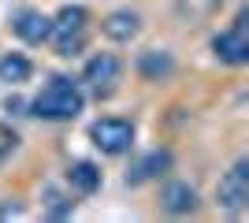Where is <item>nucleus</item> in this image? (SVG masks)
Returning <instances> with one entry per match:
<instances>
[{
  "mask_svg": "<svg viewBox=\"0 0 249 223\" xmlns=\"http://www.w3.org/2000/svg\"><path fill=\"white\" fill-rule=\"evenodd\" d=\"M82 104H86V97L71 78H52L41 93L30 101V116L49 119V123H67V119H74L82 112Z\"/></svg>",
  "mask_w": 249,
  "mask_h": 223,
  "instance_id": "nucleus-1",
  "label": "nucleus"
},
{
  "mask_svg": "<svg viewBox=\"0 0 249 223\" xmlns=\"http://www.w3.org/2000/svg\"><path fill=\"white\" fill-rule=\"evenodd\" d=\"M86 26H89V11L78 8V4H67L60 8L56 22H52L49 41L56 49V56H78L86 49Z\"/></svg>",
  "mask_w": 249,
  "mask_h": 223,
  "instance_id": "nucleus-2",
  "label": "nucleus"
},
{
  "mask_svg": "<svg viewBox=\"0 0 249 223\" xmlns=\"http://www.w3.org/2000/svg\"><path fill=\"white\" fill-rule=\"evenodd\" d=\"M89 138H93V145L101 149V153H108V156H119V153H126L130 149V141H134V123L130 119H97L93 127H89Z\"/></svg>",
  "mask_w": 249,
  "mask_h": 223,
  "instance_id": "nucleus-3",
  "label": "nucleus"
},
{
  "mask_svg": "<svg viewBox=\"0 0 249 223\" xmlns=\"http://www.w3.org/2000/svg\"><path fill=\"white\" fill-rule=\"evenodd\" d=\"M212 52L223 60V64L231 67H242L249 64V34H246V11H238V19H234V26L223 34H216L212 37Z\"/></svg>",
  "mask_w": 249,
  "mask_h": 223,
  "instance_id": "nucleus-4",
  "label": "nucleus"
},
{
  "mask_svg": "<svg viewBox=\"0 0 249 223\" xmlns=\"http://www.w3.org/2000/svg\"><path fill=\"white\" fill-rule=\"evenodd\" d=\"M216 197H219V205H223L231 216L246 212V205H249V160H238V164L219 179Z\"/></svg>",
  "mask_w": 249,
  "mask_h": 223,
  "instance_id": "nucleus-5",
  "label": "nucleus"
},
{
  "mask_svg": "<svg viewBox=\"0 0 249 223\" xmlns=\"http://www.w3.org/2000/svg\"><path fill=\"white\" fill-rule=\"evenodd\" d=\"M119 74H123V60L112 52H97L89 64H86V82L93 86L97 93H108L115 82H119Z\"/></svg>",
  "mask_w": 249,
  "mask_h": 223,
  "instance_id": "nucleus-6",
  "label": "nucleus"
},
{
  "mask_svg": "<svg viewBox=\"0 0 249 223\" xmlns=\"http://www.w3.org/2000/svg\"><path fill=\"white\" fill-rule=\"evenodd\" d=\"M160 205H164V212H171V216H190L197 208V190L182 179H171L164 190H160Z\"/></svg>",
  "mask_w": 249,
  "mask_h": 223,
  "instance_id": "nucleus-7",
  "label": "nucleus"
},
{
  "mask_svg": "<svg viewBox=\"0 0 249 223\" xmlns=\"http://www.w3.org/2000/svg\"><path fill=\"white\" fill-rule=\"evenodd\" d=\"M11 26H15V34H19L26 45H45V41H49V34H52V19L41 15V11H34V8L19 11Z\"/></svg>",
  "mask_w": 249,
  "mask_h": 223,
  "instance_id": "nucleus-8",
  "label": "nucleus"
},
{
  "mask_svg": "<svg viewBox=\"0 0 249 223\" xmlns=\"http://www.w3.org/2000/svg\"><path fill=\"white\" fill-rule=\"evenodd\" d=\"M138 30H142V19H138V11H130V8H119L104 19V34H108L112 41H130Z\"/></svg>",
  "mask_w": 249,
  "mask_h": 223,
  "instance_id": "nucleus-9",
  "label": "nucleus"
},
{
  "mask_svg": "<svg viewBox=\"0 0 249 223\" xmlns=\"http://www.w3.org/2000/svg\"><path fill=\"white\" fill-rule=\"evenodd\" d=\"M171 168V153H167V149H156V153H149V156H142L134 164V168H130V175H126V182H149V179H156V175H160V171H167Z\"/></svg>",
  "mask_w": 249,
  "mask_h": 223,
  "instance_id": "nucleus-10",
  "label": "nucleus"
},
{
  "mask_svg": "<svg viewBox=\"0 0 249 223\" xmlns=\"http://www.w3.org/2000/svg\"><path fill=\"white\" fill-rule=\"evenodd\" d=\"M67 182L78 193H97L101 190V168L89 164V160H74L71 168H67Z\"/></svg>",
  "mask_w": 249,
  "mask_h": 223,
  "instance_id": "nucleus-11",
  "label": "nucleus"
},
{
  "mask_svg": "<svg viewBox=\"0 0 249 223\" xmlns=\"http://www.w3.org/2000/svg\"><path fill=\"white\" fill-rule=\"evenodd\" d=\"M30 74H34V67H30V60H26V56H19V52L0 56V82L19 86V82H26Z\"/></svg>",
  "mask_w": 249,
  "mask_h": 223,
  "instance_id": "nucleus-12",
  "label": "nucleus"
},
{
  "mask_svg": "<svg viewBox=\"0 0 249 223\" xmlns=\"http://www.w3.org/2000/svg\"><path fill=\"white\" fill-rule=\"evenodd\" d=\"M138 67H142V74H145L149 82H160V78H167V74L175 71V60H171L167 52H156V49H153V52L142 56V64H138Z\"/></svg>",
  "mask_w": 249,
  "mask_h": 223,
  "instance_id": "nucleus-13",
  "label": "nucleus"
},
{
  "mask_svg": "<svg viewBox=\"0 0 249 223\" xmlns=\"http://www.w3.org/2000/svg\"><path fill=\"white\" fill-rule=\"evenodd\" d=\"M15 149H19V134H15L8 123H0V164H4V160H8Z\"/></svg>",
  "mask_w": 249,
  "mask_h": 223,
  "instance_id": "nucleus-14",
  "label": "nucleus"
},
{
  "mask_svg": "<svg viewBox=\"0 0 249 223\" xmlns=\"http://www.w3.org/2000/svg\"><path fill=\"white\" fill-rule=\"evenodd\" d=\"M67 212H71V201H63L60 193H52V197H49V216L60 220V216H67Z\"/></svg>",
  "mask_w": 249,
  "mask_h": 223,
  "instance_id": "nucleus-15",
  "label": "nucleus"
}]
</instances>
